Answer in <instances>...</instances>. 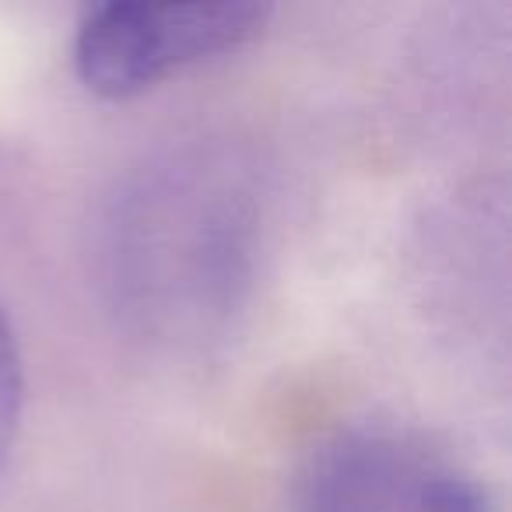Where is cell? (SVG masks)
I'll return each mask as SVG.
<instances>
[{
	"instance_id": "obj_1",
	"label": "cell",
	"mask_w": 512,
	"mask_h": 512,
	"mask_svg": "<svg viewBox=\"0 0 512 512\" xmlns=\"http://www.w3.org/2000/svg\"><path fill=\"white\" fill-rule=\"evenodd\" d=\"M292 512H495L453 453L397 425H348L306 453Z\"/></svg>"
},
{
	"instance_id": "obj_2",
	"label": "cell",
	"mask_w": 512,
	"mask_h": 512,
	"mask_svg": "<svg viewBox=\"0 0 512 512\" xmlns=\"http://www.w3.org/2000/svg\"><path fill=\"white\" fill-rule=\"evenodd\" d=\"M271 8L225 4H148L109 0L92 8L74 36V67L88 92L130 99L183 67L235 53L264 29Z\"/></svg>"
},
{
	"instance_id": "obj_3",
	"label": "cell",
	"mask_w": 512,
	"mask_h": 512,
	"mask_svg": "<svg viewBox=\"0 0 512 512\" xmlns=\"http://www.w3.org/2000/svg\"><path fill=\"white\" fill-rule=\"evenodd\" d=\"M25 404V376H22V351H18L11 320L0 306V474L8 470L15 453L18 428H22Z\"/></svg>"
}]
</instances>
